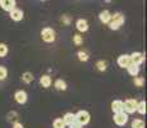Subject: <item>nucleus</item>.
Masks as SVG:
<instances>
[{
    "label": "nucleus",
    "instance_id": "f257e3e1",
    "mask_svg": "<svg viewBox=\"0 0 147 128\" xmlns=\"http://www.w3.org/2000/svg\"><path fill=\"white\" fill-rule=\"evenodd\" d=\"M124 21H125V18H124V16L121 13L111 14V19H110V22H109V26H110L111 30L117 31V30H119L121 26H123Z\"/></svg>",
    "mask_w": 147,
    "mask_h": 128
},
{
    "label": "nucleus",
    "instance_id": "f03ea898",
    "mask_svg": "<svg viewBox=\"0 0 147 128\" xmlns=\"http://www.w3.org/2000/svg\"><path fill=\"white\" fill-rule=\"evenodd\" d=\"M138 101L136 99H128V100L123 101V112L125 114H133L137 109Z\"/></svg>",
    "mask_w": 147,
    "mask_h": 128
},
{
    "label": "nucleus",
    "instance_id": "7ed1b4c3",
    "mask_svg": "<svg viewBox=\"0 0 147 128\" xmlns=\"http://www.w3.org/2000/svg\"><path fill=\"white\" fill-rule=\"evenodd\" d=\"M74 121L80 123L81 126H86L90 122V113L86 110H80L77 114H74Z\"/></svg>",
    "mask_w": 147,
    "mask_h": 128
},
{
    "label": "nucleus",
    "instance_id": "20e7f679",
    "mask_svg": "<svg viewBox=\"0 0 147 128\" xmlns=\"http://www.w3.org/2000/svg\"><path fill=\"white\" fill-rule=\"evenodd\" d=\"M41 39L45 42H53L55 40V31L51 27H45L41 31Z\"/></svg>",
    "mask_w": 147,
    "mask_h": 128
},
{
    "label": "nucleus",
    "instance_id": "39448f33",
    "mask_svg": "<svg viewBox=\"0 0 147 128\" xmlns=\"http://www.w3.org/2000/svg\"><path fill=\"white\" fill-rule=\"evenodd\" d=\"M128 122V114H125L124 112H120V113H117L114 114V123L117 126H124V124Z\"/></svg>",
    "mask_w": 147,
    "mask_h": 128
},
{
    "label": "nucleus",
    "instance_id": "423d86ee",
    "mask_svg": "<svg viewBox=\"0 0 147 128\" xmlns=\"http://www.w3.org/2000/svg\"><path fill=\"white\" fill-rule=\"evenodd\" d=\"M129 56H131V63L134 64V65H138V67H140V65L143 63V60H145V54L138 53V51H136V53H133Z\"/></svg>",
    "mask_w": 147,
    "mask_h": 128
},
{
    "label": "nucleus",
    "instance_id": "0eeeda50",
    "mask_svg": "<svg viewBox=\"0 0 147 128\" xmlns=\"http://www.w3.org/2000/svg\"><path fill=\"white\" fill-rule=\"evenodd\" d=\"M16 0H0V7L7 12H12L13 9H16Z\"/></svg>",
    "mask_w": 147,
    "mask_h": 128
},
{
    "label": "nucleus",
    "instance_id": "6e6552de",
    "mask_svg": "<svg viewBox=\"0 0 147 128\" xmlns=\"http://www.w3.org/2000/svg\"><path fill=\"white\" fill-rule=\"evenodd\" d=\"M131 56L128 55V54H123V55H120L119 58H118V65H119L120 68H128L129 65H131Z\"/></svg>",
    "mask_w": 147,
    "mask_h": 128
},
{
    "label": "nucleus",
    "instance_id": "1a4fd4ad",
    "mask_svg": "<svg viewBox=\"0 0 147 128\" xmlns=\"http://www.w3.org/2000/svg\"><path fill=\"white\" fill-rule=\"evenodd\" d=\"M14 99H16V101L18 102V104H26V101H27V93H26V91H23V90H19V91H17L16 93H14Z\"/></svg>",
    "mask_w": 147,
    "mask_h": 128
},
{
    "label": "nucleus",
    "instance_id": "9d476101",
    "mask_svg": "<svg viewBox=\"0 0 147 128\" xmlns=\"http://www.w3.org/2000/svg\"><path fill=\"white\" fill-rule=\"evenodd\" d=\"M98 18H100V22L104 24H109L110 19H111V13L109 12V10H102V12L100 13V16H98Z\"/></svg>",
    "mask_w": 147,
    "mask_h": 128
},
{
    "label": "nucleus",
    "instance_id": "9b49d317",
    "mask_svg": "<svg viewBox=\"0 0 147 128\" xmlns=\"http://www.w3.org/2000/svg\"><path fill=\"white\" fill-rule=\"evenodd\" d=\"M76 26H77V30L80 31V32H86V31L88 30V22H87L86 19H83V18L78 19Z\"/></svg>",
    "mask_w": 147,
    "mask_h": 128
},
{
    "label": "nucleus",
    "instance_id": "f8f14e48",
    "mask_svg": "<svg viewBox=\"0 0 147 128\" xmlns=\"http://www.w3.org/2000/svg\"><path fill=\"white\" fill-rule=\"evenodd\" d=\"M9 14H10V18H12L13 21H16V22H19V21L23 19V12H22L21 9H17L16 8V9H13Z\"/></svg>",
    "mask_w": 147,
    "mask_h": 128
},
{
    "label": "nucleus",
    "instance_id": "ddd939ff",
    "mask_svg": "<svg viewBox=\"0 0 147 128\" xmlns=\"http://www.w3.org/2000/svg\"><path fill=\"white\" fill-rule=\"evenodd\" d=\"M111 110L114 112V114L123 112V101L121 100H114L111 102Z\"/></svg>",
    "mask_w": 147,
    "mask_h": 128
},
{
    "label": "nucleus",
    "instance_id": "4468645a",
    "mask_svg": "<svg viewBox=\"0 0 147 128\" xmlns=\"http://www.w3.org/2000/svg\"><path fill=\"white\" fill-rule=\"evenodd\" d=\"M40 85L44 89H49L51 86V77L47 76V74H44L40 77Z\"/></svg>",
    "mask_w": 147,
    "mask_h": 128
},
{
    "label": "nucleus",
    "instance_id": "2eb2a0df",
    "mask_svg": "<svg viewBox=\"0 0 147 128\" xmlns=\"http://www.w3.org/2000/svg\"><path fill=\"white\" fill-rule=\"evenodd\" d=\"M54 86H55V89L59 90V91H65V90H67V83H65V81H64V79H61V78L56 79L55 83H54Z\"/></svg>",
    "mask_w": 147,
    "mask_h": 128
},
{
    "label": "nucleus",
    "instance_id": "dca6fc26",
    "mask_svg": "<svg viewBox=\"0 0 147 128\" xmlns=\"http://www.w3.org/2000/svg\"><path fill=\"white\" fill-rule=\"evenodd\" d=\"M127 70H128V73L131 76L137 77V74L140 73V67H138V65H134V64H131L128 68H127Z\"/></svg>",
    "mask_w": 147,
    "mask_h": 128
},
{
    "label": "nucleus",
    "instance_id": "f3484780",
    "mask_svg": "<svg viewBox=\"0 0 147 128\" xmlns=\"http://www.w3.org/2000/svg\"><path fill=\"white\" fill-rule=\"evenodd\" d=\"M63 121L65 123V126H69L74 122V114L73 113H65V115L63 116Z\"/></svg>",
    "mask_w": 147,
    "mask_h": 128
},
{
    "label": "nucleus",
    "instance_id": "a211bd4d",
    "mask_svg": "<svg viewBox=\"0 0 147 128\" xmlns=\"http://www.w3.org/2000/svg\"><path fill=\"white\" fill-rule=\"evenodd\" d=\"M136 112H138L140 114H146V101L142 100V101H138L137 104V109H136Z\"/></svg>",
    "mask_w": 147,
    "mask_h": 128
},
{
    "label": "nucleus",
    "instance_id": "6ab92c4d",
    "mask_svg": "<svg viewBox=\"0 0 147 128\" xmlns=\"http://www.w3.org/2000/svg\"><path fill=\"white\" fill-rule=\"evenodd\" d=\"M22 81H23L24 83H31V82L33 81V74L31 72H24L23 74H22Z\"/></svg>",
    "mask_w": 147,
    "mask_h": 128
},
{
    "label": "nucleus",
    "instance_id": "aec40b11",
    "mask_svg": "<svg viewBox=\"0 0 147 128\" xmlns=\"http://www.w3.org/2000/svg\"><path fill=\"white\" fill-rule=\"evenodd\" d=\"M53 127H54V128H65V123H64L63 118H56V119H54Z\"/></svg>",
    "mask_w": 147,
    "mask_h": 128
},
{
    "label": "nucleus",
    "instance_id": "412c9836",
    "mask_svg": "<svg viewBox=\"0 0 147 128\" xmlns=\"http://www.w3.org/2000/svg\"><path fill=\"white\" fill-rule=\"evenodd\" d=\"M132 128H145V122L142 119H134L132 122Z\"/></svg>",
    "mask_w": 147,
    "mask_h": 128
},
{
    "label": "nucleus",
    "instance_id": "4be33fe9",
    "mask_svg": "<svg viewBox=\"0 0 147 128\" xmlns=\"http://www.w3.org/2000/svg\"><path fill=\"white\" fill-rule=\"evenodd\" d=\"M77 55H78V59H80V60L81 62H87V60H88V59H90V56H88V54H87L86 53V51H78V54H77Z\"/></svg>",
    "mask_w": 147,
    "mask_h": 128
},
{
    "label": "nucleus",
    "instance_id": "5701e85b",
    "mask_svg": "<svg viewBox=\"0 0 147 128\" xmlns=\"http://www.w3.org/2000/svg\"><path fill=\"white\" fill-rule=\"evenodd\" d=\"M106 62H104V60H98L97 63H96V67H97V69L100 70V72H105L106 70Z\"/></svg>",
    "mask_w": 147,
    "mask_h": 128
},
{
    "label": "nucleus",
    "instance_id": "b1692460",
    "mask_svg": "<svg viewBox=\"0 0 147 128\" xmlns=\"http://www.w3.org/2000/svg\"><path fill=\"white\" fill-rule=\"evenodd\" d=\"M8 54V46L5 44H0V58H4Z\"/></svg>",
    "mask_w": 147,
    "mask_h": 128
},
{
    "label": "nucleus",
    "instance_id": "393cba45",
    "mask_svg": "<svg viewBox=\"0 0 147 128\" xmlns=\"http://www.w3.org/2000/svg\"><path fill=\"white\" fill-rule=\"evenodd\" d=\"M8 76V70L5 67H3V65H0V81H3V79H5Z\"/></svg>",
    "mask_w": 147,
    "mask_h": 128
},
{
    "label": "nucleus",
    "instance_id": "a878e982",
    "mask_svg": "<svg viewBox=\"0 0 147 128\" xmlns=\"http://www.w3.org/2000/svg\"><path fill=\"white\" fill-rule=\"evenodd\" d=\"M143 83H145V79L142 77H134V85L138 87H142Z\"/></svg>",
    "mask_w": 147,
    "mask_h": 128
},
{
    "label": "nucleus",
    "instance_id": "bb28decb",
    "mask_svg": "<svg viewBox=\"0 0 147 128\" xmlns=\"http://www.w3.org/2000/svg\"><path fill=\"white\" fill-rule=\"evenodd\" d=\"M73 42H74L76 45H81L82 42H83V39H82V36H80V35H74L73 36Z\"/></svg>",
    "mask_w": 147,
    "mask_h": 128
},
{
    "label": "nucleus",
    "instance_id": "cd10ccee",
    "mask_svg": "<svg viewBox=\"0 0 147 128\" xmlns=\"http://www.w3.org/2000/svg\"><path fill=\"white\" fill-rule=\"evenodd\" d=\"M17 116H18V114H17V113L13 110V112H10L9 114L7 115V118H8V121H16Z\"/></svg>",
    "mask_w": 147,
    "mask_h": 128
},
{
    "label": "nucleus",
    "instance_id": "c85d7f7f",
    "mask_svg": "<svg viewBox=\"0 0 147 128\" xmlns=\"http://www.w3.org/2000/svg\"><path fill=\"white\" fill-rule=\"evenodd\" d=\"M68 127H69V128H83V126H81V124L80 123H77V122H73V123L72 124H69V126H68Z\"/></svg>",
    "mask_w": 147,
    "mask_h": 128
},
{
    "label": "nucleus",
    "instance_id": "c756f323",
    "mask_svg": "<svg viewBox=\"0 0 147 128\" xmlns=\"http://www.w3.org/2000/svg\"><path fill=\"white\" fill-rule=\"evenodd\" d=\"M13 128H23V124L19 123V122H14V123H13Z\"/></svg>",
    "mask_w": 147,
    "mask_h": 128
},
{
    "label": "nucleus",
    "instance_id": "7c9ffc66",
    "mask_svg": "<svg viewBox=\"0 0 147 128\" xmlns=\"http://www.w3.org/2000/svg\"><path fill=\"white\" fill-rule=\"evenodd\" d=\"M63 21L64 22H65V23L68 24V23H69V18H67V17H63Z\"/></svg>",
    "mask_w": 147,
    "mask_h": 128
}]
</instances>
